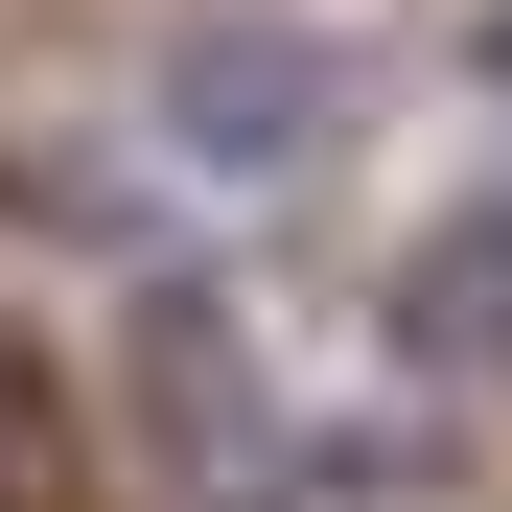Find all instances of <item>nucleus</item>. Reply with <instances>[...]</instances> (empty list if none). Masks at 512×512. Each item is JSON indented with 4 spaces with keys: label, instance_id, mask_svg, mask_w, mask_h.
Segmentation results:
<instances>
[{
    "label": "nucleus",
    "instance_id": "4",
    "mask_svg": "<svg viewBox=\"0 0 512 512\" xmlns=\"http://www.w3.org/2000/svg\"><path fill=\"white\" fill-rule=\"evenodd\" d=\"M489 94H512V0H489Z\"/></svg>",
    "mask_w": 512,
    "mask_h": 512
},
{
    "label": "nucleus",
    "instance_id": "2",
    "mask_svg": "<svg viewBox=\"0 0 512 512\" xmlns=\"http://www.w3.org/2000/svg\"><path fill=\"white\" fill-rule=\"evenodd\" d=\"M396 350L443 373V396H512V187L419 233V280H396Z\"/></svg>",
    "mask_w": 512,
    "mask_h": 512
},
{
    "label": "nucleus",
    "instance_id": "3",
    "mask_svg": "<svg viewBox=\"0 0 512 512\" xmlns=\"http://www.w3.org/2000/svg\"><path fill=\"white\" fill-rule=\"evenodd\" d=\"M0 512H70V489H47V419H24V396H0Z\"/></svg>",
    "mask_w": 512,
    "mask_h": 512
},
{
    "label": "nucleus",
    "instance_id": "1",
    "mask_svg": "<svg viewBox=\"0 0 512 512\" xmlns=\"http://www.w3.org/2000/svg\"><path fill=\"white\" fill-rule=\"evenodd\" d=\"M140 117H163V163H187V187H326V163H350V117H373V47L303 24V0H187V24H163V70H140Z\"/></svg>",
    "mask_w": 512,
    "mask_h": 512
}]
</instances>
